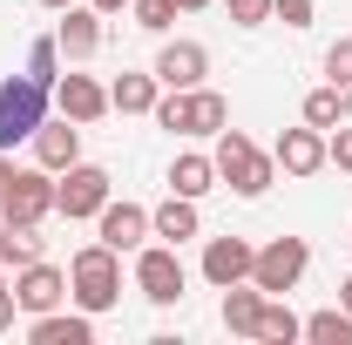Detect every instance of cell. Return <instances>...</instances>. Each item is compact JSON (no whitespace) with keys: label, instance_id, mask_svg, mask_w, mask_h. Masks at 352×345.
I'll return each mask as SVG.
<instances>
[{"label":"cell","instance_id":"5","mask_svg":"<svg viewBox=\"0 0 352 345\" xmlns=\"http://www.w3.org/2000/svg\"><path fill=\"white\" fill-rule=\"evenodd\" d=\"M116 197V183L102 163H68L61 183H54V210L68 216V223H88V216H102V203Z\"/></svg>","mask_w":352,"mask_h":345},{"label":"cell","instance_id":"8","mask_svg":"<svg viewBox=\"0 0 352 345\" xmlns=\"http://www.w3.org/2000/svg\"><path fill=\"white\" fill-rule=\"evenodd\" d=\"M54 216V170H14L0 183V223H41Z\"/></svg>","mask_w":352,"mask_h":345},{"label":"cell","instance_id":"19","mask_svg":"<svg viewBox=\"0 0 352 345\" xmlns=\"http://www.w3.org/2000/svg\"><path fill=\"white\" fill-rule=\"evenodd\" d=\"M258 318H264V291L251 278L223 291V332H230V339H258Z\"/></svg>","mask_w":352,"mask_h":345},{"label":"cell","instance_id":"7","mask_svg":"<svg viewBox=\"0 0 352 345\" xmlns=\"http://www.w3.org/2000/svg\"><path fill=\"white\" fill-rule=\"evenodd\" d=\"M183 285H190V271H183V258H176V244H142L135 251V291L149 304H183Z\"/></svg>","mask_w":352,"mask_h":345},{"label":"cell","instance_id":"31","mask_svg":"<svg viewBox=\"0 0 352 345\" xmlns=\"http://www.w3.org/2000/svg\"><path fill=\"white\" fill-rule=\"evenodd\" d=\"M311 0H271V21H285V27H311Z\"/></svg>","mask_w":352,"mask_h":345},{"label":"cell","instance_id":"2","mask_svg":"<svg viewBox=\"0 0 352 345\" xmlns=\"http://www.w3.org/2000/svg\"><path fill=\"white\" fill-rule=\"evenodd\" d=\"M149 115L170 135H217V129H230V102H223L217 88H204V82L197 88H163Z\"/></svg>","mask_w":352,"mask_h":345},{"label":"cell","instance_id":"36","mask_svg":"<svg viewBox=\"0 0 352 345\" xmlns=\"http://www.w3.org/2000/svg\"><path fill=\"white\" fill-rule=\"evenodd\" d=\"M41 7H47V14H61V7H75V0H41Z\"/></svg>","mask_w":352,"mask_h":345},{"label":"cell","instance_id":"24","mask_svg":"<svg viewBox=\"0 0 352 345\" xmlns=\"http://www.w3.org/2000/svg\"><path fill=\"white\" fill-rule=\"evenodd\" d=\"M305 339L311 345H352V311H346V304L311 311V318H305Z\"/></svg>","mask_w":352,"mask_h":345},{"label":"cell","instance_id":"32","mask_svg":"<svg viewBox=\"0 0 352 345\" xmlns=\"http://www.w3.org/2000/svg\"><path fill=\"white\" fill-rule=\"evenodd\" d=\"M14 311H21V304H14V285H0V332L14 325Z\"/></svg>","mask_w":352,"mask_h":345},{"label":"cell","instance_id":"25","mask_svg":"<svg viewBox=\"0 0 352 345\" xmlns=\"http://www.w3.org/2000/svg\"><path fill=\"white\" fill-rule=\"evenodd\" d=\"M305 122L311 129H339V122H346V88H332V82L311 88L305 95Z\"/></svg>","mask_w":352,"mask_h":345},{"label":"cell","instance_id":"29","mask_svg":"<svg viewBox=\"0 0 352 345\" xmlns=\"http://www.w3.org/2000/svg\"><path fill=\"white\" fill-rule=\"evenodd\" d=\"M325 163L352 176V115H346V122H339V129H325Z\"/></svg>","mask_w":352,"mask_h":345},{"label":"cell","instance_id":"18","mask_svg":"<svg viewBox=\"0 0 352 345\" xmlns=\"http://www.w3.org/2000/svg\"><path fill=\"white\" fill-rule=\"evenodd\" d=\"M197 230H204L197 197H176V190H170V203H156V210H149V237H163V244H190Z\"/></svg>","mask_w":352,"mask_h":345},{"label":"cell","instance_id":"20","mask_svg":"<svg viewBox=\"0 0 352 345\" xmlns=\"http://www.w3.org/2000/svg\"><path fill=\"white\" fill-rule=\"evenodd\" d=\"M170 190H176V197H197V203H204V197L217 190V156H197V149H183V156L170 163Z\"/></svg>","mask_w":352,"mask_h":345},{"label":"cell","instance_id":"23","mask_svg":"<svg viewBox=\"0 0 352 345\" xmlns=\"http://www.w3.org/2000/svg\"><path fill=\"white\" fill-rule=\"evenodd\" d=\"M41 258V223H0V264H34Z\"/></svg>","mask_w":352,"mask_h":345},{"label":"cell","instance_id":"35","mask_svg":"<svg viewBox=\"0 0 352 345\" xmlns=\"http://www.w3.org/2000/svg\"><path fill=\"white\" fill-rule=\"evenodd\" d=\"M339 304H346V311H352V278H346V285H339Z\"/></svg>","mask_w":352,"mask_h":345},{"label":"cell","instance_id":"12","mask_svg":"<svg viewBox=\"0 0 352 345\" xmlns=\"http://www.w3.org/2000/svg\"><path fill=\"white\" fill-rule=\"evenodd\" d=\"M210 75V47L204 41H163L156 47V82L163 88H197Z\"/></svg>","mask_w":352,"mask_h":345},{"label":"cell","instance_id":"21","mask_svg":"<svg viewBox=\"0 0 352 345\" xmlns=\"http://www.w3.org/2000/svg\"><path fill=\"white\" fill-rule=\"evenodd\" d=\"M156 95H163L156 68H149V75H116V88H109V109H116V115H149V109H156Z\"/></svg>","mask_w":352,"mask_h":345},{"label":"cell","instance_id":"17","mask_svg":"<svg viewBox=\"0 0 352 345\" xmlns=\"http://www.w3.org/2000/svg\"><path fill=\"white\" fill-rule=\"evenodd\" d=\"M28 339L34 345H95V318H88L82 304H75V311L54 304V311H41V318L28 325Z\"/></svg>","mask_w":352,"mask_h":345},{"label":"cell","instance_id":"1","mask_svg":"<svg viewBox=\"0 0 352 345\" xmlns=\"http://www.w3.org/2000/svg\"><path fill=\"white\" fill-rule=\"evenodd\" d=\"M68 298L82 304L88 318L116 311V304H122V251H109L102 237H95V244H82V251H75V264H68Z\"/></svg>","mask_w":352,"mask_h":345},{"label":"cell","instance_id":"30","mask_svg":"<svg viewBox=\"0 0 352 345\" xmlns=\"http://www.w3.org/2000/svg\"><path fill=\"white\" fill-rule=\"evenodd\" d=\"M223 14H230L237 27H264V21H271V0H223Z\"/></svg>","mask_w":352,"mask_h":345},{"label":"cell","instance_id":"38","mask_svg":"<svg viewBox=\"0 0 352 345\" xmlns=\"http://www.w3.org/2000/svg\"><path fill=\"white\" fill-rule=\"evenodd\" d=\"M346 115H352V88H346Z\"/></svg>","mask_w":352,"mask_h":345},{"label":"cell","instance_id":"3","mask_svg":"<svg viewBox=\"0 0 352 345\" xmlns=\"http://www.w3.org/2000/svg\"><path fill=\"white\" fill-rule=\"evenodd\" d=\"M217 183L237 197H264L278 183V156H264L244 129H217Z\"/></svg>","mask_w":352,"mask_h":345},{"label":"cell","instance_id":"14","mask_svg":"<svg viewBox=\"0 0 352 345\" xmlns=\"http://www.w3.org/2000/svg\"><path fill=\"white\" fill-rule=\"evenodd\" d=\"M34 163L41 170H68V163H82V122H68V115H47L41 129H34Z\"/></svg>","mask_w":352,"mask_h":345},{"label":"cell","instance_id":"34","mask_svg":"<svg viewBox=\"0 0 352 345\" xmlns=\"http://www.w3.org/2000/svg\"><path fill=\"white\" fill-rule=\"evenodd\" d=\"M204 7H210V0H176V14H204Z\"/></svg>","mask_w":352,"mask_h":345},{"label":"cell","instance_id":"9","mask_svg":"<svg viewBox=\"0 0 352 345\" xmlns=\"http://www.w3.org/2000/svg\"><path fill=\"white\" fill-rule=\"evenodd\" d=\"M61 298H68V271H61V264L34 258V264H21V271H14V304H21L28 318H41V311H54Z\"/></svg>","mask_w":352,"mask_h":345},{"label":"cell","instance_id":"27","mask_svg":"<svg viewBox=\"0 0 352 345\" xmlns=\"http://www.w3.org/2000/svg\"><path fill=\"white\" fill-rule=\"evenodd\" d=\"M170 21H176V0H135V27L142 34H170Z\"/></svg>","mask_w":352,"mask_h":345},{"label":"cell","instance_id":"33","mask_svg":"<svg viewBox=\"0 0 352 345\" xmlns=\"http://www.w3.org/2000/svg\"><path fill=\"white\" fill-rule=\"evenodd\" d=\"M95 14H122V7H135V0H88Z\"/></svg>","mask_w":352,"mask_h":345},{"label":"cell","instance_id":"13","mask_svg":"<svg viewBox=\"0 0 352 345\" xmlns=\"http://www.w3.org/2000/svg\"><path fill=\"white\" fill-rule=\"evenodd\" d=\"M54 109H61V115H68V122H102V115H109V88L95 82V75H61V82H54Z\"/></svg>","mask_w":352,"mask_h":345},{"label":"cell","instance_id":"37","mask_svg":"<svg viewBox=\"0 0 352 345\" xmlns=\"http://www.w3.org/2000/svg\"><path fill=\"white\" fill-rule=\"evenodd\" d=\"M7 176H14V163H7V149H0V183H7Z\"/></svg>","mask_w":352,"mask_h":345},{"label":"cell","instance_id":"22","mask_svg":"<svg viewBox=\"0 0 352 345\" xmlns=\"http://www.w3.org/2000/svg\"><path fill=\"white\" fill-rule=\"evenodd\" d=\"M305 339V318L292 311L285 298H264V318H258V345H292Z\"/></svg>","mask_w":352,"mask_h":345},{"label":"cell","instance_id":"26","mask_svg":"<svg viewBox=\"0 0 352 345\" xmlns=\"http://www.w3.org/2000/svg\"><path fill=\"white\" fill-rule=\"evenodd\" d=\"M28 82H41V88L61 82V41L54 34H41V41L28 47Z\"/></svg>","mask_w":352,"mask_h":345},{"label":"cell","instance_id":"15","mask_svg":"<svg viewBox=\"0 0 352 345\" xmlns=\"http://www.w3.org/2000/svg\"><path fill=\"white\" fill-rule=\"evenodd\" d=\"M278 170L285 176H318L325 170V129H311V122H298V129H285L278 135Z\"/></svg>","mask_w":352,"mask_h":345},{"label":"cell","instance_id":"4","mask_svg":"<svg viewBox=\"0 0 352 345\" xmlns=\"http://www.w3.org/2000/svg\"><path fill=\"white\" fill-rule=\"evenodd\" d=\"M47 95H54V88L28 82V75H7V82H0V149L34 142V129L47 122Z\"/></svg>","mask_w":352,"mask_h":345},{"label":"cell","instance_id":"16","mask_svg":"<svg viewBox=\"0 0 352 345\" xmlns=\"http://www.w3.org/2000/svg\"><path fill=\"white\" fill-rule=\"evenodd\" d=\"M54 41H61V61H95V47H102V14L95 7H61V27H54Z\"/></svg>","mask_w":352,"mask_h":345},{"label":"cell","instance_id":"28","mask_svg":"<svg viewBox=\"0 0 352 345\" xmlns=\"http://www.w3.org/2000/svg\"><path fill=\"white\" fill-rule=\"evenodd\" d=\"M325 82H332V88H352V34H339V41L325 47Z\"/></svg>","mask_w":352,"mask_h":345},{"label":"cell","instance_id":"10","mask_svg":"<svg viewBox=\"0 0 352 345\" xmlns=\"http://www.w3.org/2000/svg\"><path fill=\"white\" fill-rule=\"evenodd\" d=\"M251 264H258V244H244V237H210V244H204V285L230 291V285L251 278Z\"/></svg>","mask_w":352,"mask_h":345},{"label":"cell","instance_id":"11","mask_svg":"<svg viewBox=\"0 0 352 345\" xmlns=\"http://www.w3.org/2000/svg\"><path fill=\"white\" fill-rule=\"evenodd\" d=\"M95 237L109 244V251H142L149 244V210L142 203H102V216H95Z\"/></svg>","mask_w":352,"mask_h":345},{"label":"cell","instance_id":"6","mask_svg":"<svg viewBox=\"0 0 352 345\" xmlns=\"http://www.w3.org/2000/svg\"><path fill=\"white\" fill-rule=\"evenodd\" d=\"M305 264H311V244H305V237H271V244L258 251V264H251V285H258L264 298H285V291H298Z\"/></svg>","mask_w":352,"mask_h":345}]
</instances>
